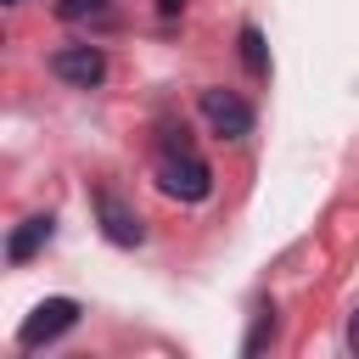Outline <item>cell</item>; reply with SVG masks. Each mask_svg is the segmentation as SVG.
Instances as JSON below:
<instances>
[{
  "label": "cell",
  "instance_id": "obj_6",
  "mask_svg": "<svg viewBox=\"0 0 359 359\" xmlns=\"http://www.w3.org/2000/svg\"><path fill=\"white\" fill-rule=\"evenodd\" d=\"M50 230H56V219L50 213H34V219H22L17 230H11V241H6V264H28L45 241H50Z\"/></svg>",
  "mask_w": 359,
  "mask_h": 359
},
{
  "label": "cell",
  "instance_id": "obj_10",
  "mask_svg": "<svg viewBox=\"0 0 359 359\" xmlns=\"http://www.w3.org/2000/svg\"><path fill=\"white\" fill-rule=\"evenodd\" d=\"M185 11V0H157V17H180Z\"/></svg>",
  "mask_w": 359,
  "mask_h": 359
},
{
  "label": "cell",
  "instance_id": "obj_8",
  "mask_svg": "<svg viewBox=\"0 0 359 359\" xmlns=\"http://www.w3.org/2000/svg\"><path fill=\"white\" fill-rule=\"evenodd\" d=\"M275 342V303H258V314H252V331H247V342H241V353L252 359V353H264Z\"/></svg>",
  "mask_w": 359,
  "mask_h": 359
},
{
  "label": "cell",
  "instance_id": "obj_1",
  "mask_svg": "<svg viewBox=\"0 0 359 359\" xmlns=\"http://www.w3.org/2000/svg\"><path fill=\"white\" fill-rule=\"evenodd\" d=\"M157 191L174 202H202L213 191V168L191 146L185 129H163V140H157Z\"/></svg>",
  "mask_w": 359,
  "mask_h": 359
},
{
  "label": "cell",
  "instance_id": "obj_9",
  "mask_svg": "<svg viewBox=\"0 0 359 359\" xmlns=\"http://www.w3.org/2000/svg\"><path fill=\"white\" fill-rule=\"evenodd\" d=\"M56 17L62 22H107L112 0H56Z\"/></svg>",
  "mask_w": 359,
  "mask_h": 359
},
{
  "label": "cell",
  "instance_id": "obj_5",
  "mask_svg": "<svg viewBox=\"0 0 359 359\" xmlns=\"http://www.w3.org/2000/svg\"><path fill=\"white\" fill-rule=\"evenodd\" d=\"M50 73L73 90H95L107 79V56H101V45H62V50H50Z\"/></svg>",
  "mask_w": 359,
  "mask_h": 359
},
{
  "label": "cell",
  "instance_id": "obj_4",
  "mask_svg": "<svg viewBox=\"0 0 359 359\" xmlns=\"http://www.w3.org/2000/svg\"><path fill=\"white\" fill-rule=\"evenodd\" d=\"M90 208H95V219H101V236H107L112 247H140V241H146V224H140V213H135V208H129L118 191H107V185H101V191L90 196Z\"/></svg>",
  "mask_w": 359,
  "mask_h": 359
},
{
  "label": "cell",
  "instance_id": "obj_2",
  "mask_svg": "<svg viewBox=\"0 0 359 359\" xmlns=\"http://www.w3.org/2000/svg\"><path fill=\"white\" fill-rule=\"evenodd\" d=\"M79 303L73 297H45V303H34V314L17 325V348L22 353H34V348H50L56 337H67L73 325H79Z\"/></svg>",
  "mask_w": 359,
  "mask_h": 359
},
{
  "label": "cell",
  "instance_id": "obj_11",
  "mask_svg": "<svg viewBox=\"0 0 359 359\" xmlns=\"http://www.w3.org/2000/svg\"><path fill=\"white\" fill-rule=\"evenodd\" d=\"M348 348H353V353H359V309H353V314H348Z\"/></svg>",
  "mask_w": 359,
  "mask_h": 359
},
{
  "label": "cell",
  "instance_id": "obj_12",
  "mask_svg": "<svg viewBox=\"0 0 359 359\" xmlns=\"http://www.w3.org/2000/svg\"><path fill=\"white\" fill-rule=\"evenodd\" d=\"M6 6H17V0H6Z\"/></svg>",
  "mask_w": 359,
  "mask_h": 359
},
{
  "label": "cell",
  "instance_id": "obj_3",
  "mask_svg": "<svg viewBox=\"0 0 359 359\" xmlns=\"http://www.w3.org/2000/svg\"><path fill=\"white\" fill-rule=\"evenodd\" d=\"M196 107H202V118H208V129H213L219 140H247V135H252V101H247V95H236V90H224V84H208V90L196 95Z\"/></svg>",
  "mask_w": 359,
  "mask_h": 359
},
{
  "label": "cell",
  "instance_id": "obj_7",
  "mask_svg": "<svg viewBox=\"0 0 359 359\" xmlns=\"http://www.w3.org/2000/svg\"><path fill=\"white\" fill-rule=\"evenodd\" d=\"M241 62H247L252 79H269V45H264V34H258L252 22L241 28Z\"/></svg>",
  "mask_w": 359,
  "mask_h": 359
}]
</instances>
